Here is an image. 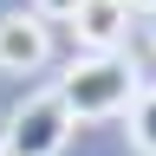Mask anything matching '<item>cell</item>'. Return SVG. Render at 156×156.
Segmentation results:
<instances>
[{"mask_svg":"<svg viewBox=\"0 0 156 156\" xmlns=\"http://www.w3.org/2000/svg\"><path fill=\"white\" fill-rule=\"evenodd\" d=\"M52 91L65 98V111L78 124H98V117H124L130 111V98L143 91V72L124 52H78Z\"/></svg>","mask_w":156,"mask_h":156,"instance_id":"obj_1","label":"cell"},{"mask_svg":"<svg viewBox=\"0 0 156 156\" xmlns=\"http://www.w3.org/2000/svg\"><path fill=\"white\" fill-rule=\"evenodd\" d=\"M72 130H78V117L65 111V98H58V91H26L7 117H0L7 156H65Z\"/></svg>","mask_w":156,"mask_h":156,"instance_id":"obj_2","label":"cell"},{"mask_svg":"<svg viewBox=\"0 0 156 156\" xmlns=\"http://www.w3.org/2000/svg\"><path fill=\"white\" fill-rule=\"evenodd\" d=\"M46 58H52V26L46 20H39L33 7L0 13V72L7 78H33Z\"/></svg>","mask_w":156,"mask_h":156,"instance_id":"obj_3","label":"cell"},{"mask_svg":"<svg viewBox=\"0 0 156 156\" xmlns=\"http://www.w3.org/2000/svg\"><path fill=\"white\" fill-rule=\"evenodd\" d=\"M130 0H85L65 26L78 39V52H124V39H130Z\"/></svg>","mask_w":156,"mask_h":156,"instance_id":"obj_4","label":"cell"},{"mask_svg":"<svg viewBox=\"0 0 156 156\" xmlns=\"http://www.w3.org/2000/svg\"><path fill=\"white\" fill-rule=\"evenodd\" d=\"M124 124H130V143H136V156H156V85H143V91L130 98Z\"/></svg>","mask_w":156,"mask_h":156,"instance_id":"obj_5","label":"cell"},{"mask_svg":"<svg viewBox=\"0 0 156 156\" xmlns=\"http://www.w3.org/2000/svg\"><path fill=\"white\" fill-rule=\"evenodd\" d=\"M78 7H85V0H33V13L46 20V26H65V20H72Z\"/></svg>","mask_w":156,"mask_h":156,"instance_id":"obj_6","label":"cell"},{"mask_svg":"<svg viewBox=\"0 0 156 156\" xmlns=\"http://www.w3.org/2000/svg\"><path fill=\"white\" fill-rule=\"evenodd\" d=\"M130 13H156V0H130Z\"/></svg>","mask_w":156,"mask_h":156,"instance_id":"obj_7","label":"cell"},{"mask_svg":"<svg viewBox=\"0 0 156 156\" xmlns=\"http://www.w3.org/2000/svg\"><path fill=\"white\" fill-rule=\"evenodd\" d=\"M150 46H156V13H150Z\"/></svg>","mask_w":156,"mask_h":156,"instance_id":"obj_8","label":"cell"},{"mask_svg":"<svg viewBox=\"0 0 156 156\" xmlns=\"http://www.w3.org/2000/svg\"><path fill=\"white\" fill-rule=\"evenodd\" d=\"M0 156H7V136H0Z\"/></svg>","mask_w":156,"mask_h":156,"instance_id":"obj_9","label":"cell"}]
</instances>
